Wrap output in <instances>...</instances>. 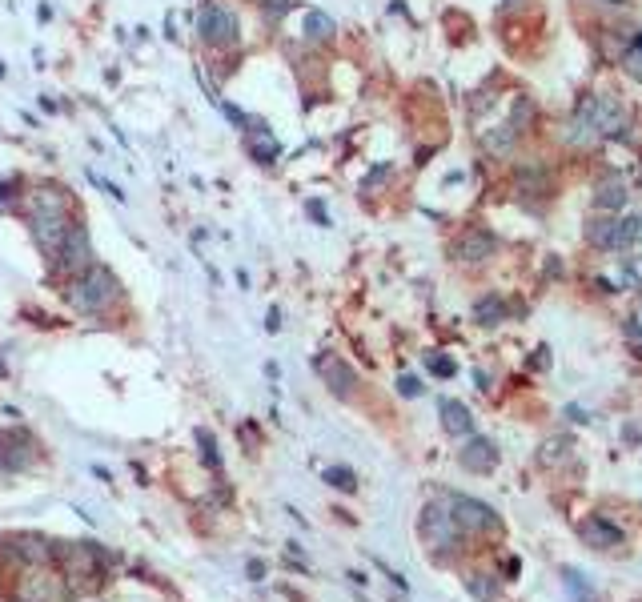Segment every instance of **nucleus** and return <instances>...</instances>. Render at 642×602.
<instances>
[{"label":"nucleus","mask_w":642,"mask_h":602,"mask_svg":"<svg viewBox=\"0 0 642 602\" xmlns=\"http://www.w3.org/2000/svg\"><path fill=\"white\" fill-rule=\"evenodd\" d=\"M25 221H29L33 241H37L49 257H57L65 233L77 225L65 189H33V193L25 197Z\"/></svg>","instance_id":"nucleus-1"},{"label":"nucleus","mask_w":642,"mask_h":602,"mask_svg":"<svg viewBox=\"0 0 642 602\" xmlns=\"http://www.w3.org/2000/svg\"><path fill=\"white\" fill-rule=\"evenodd\" d=\"M69 297H73V306L81 314H101V310H109V301L117 297V277L105 265H89V269L77 273Z\"/></svg>","instance_id":"nucleus-2"},{"label":"nucleus","mask_w":642,"mask_h":602,"mask_svg":"<svg viewBox=\"0 0 642 602\" xmlns=\"http://www.w3.org/2000/svg\"><path fill=\"white\" fill-rule=\"evenodd\" d=\"M197 33L205 45L213 49H237L241 41V21L229 5H221V0H205L201 13H197Z\"/></svg>","instance_id":"nucleus-3"},{"label":"nucleus","mask_w":642,"mask_h":602,"mask_svg":"<svg viewBox=\"0 0 642 602\" xmlns=\"http://www.w3.org/2000/svg\"><path fill=\"white\" fill-rule=\"evenodd\" d=\"M582 105H586L598 137H618V133L626 129V109H622V101H618L614 93H598V97H590V101H582Z\"/></svg>","instance_id":"nucleus-4"},{"label":"nucleus","mask_w":642,"mask_h":602,"mask_svg":"<svg viewBox=\"0 0 642 602\" xmlns=\"http://www.w3.org/2000/svg\"><path fill=\"white\" fill-rule=\"evenodd\" d=\"M586 241L598 245V249H626V245H634V217L630 221H618L614 213L610 217H594L586 225Z\"/></svg>","instance_id":"nucleus-5"},{"label":"nucleus","mask_w":642,"mask_h":602,"mask_svg":"<svg viewBox=\"0 0 642 602\" xmlns=\"http://www.w3.org/2000/svg\"><path fill=\"white\" fill-rule=\"evenodd\" d=\"M494 253H498V237H494L490 229H482V225L466 229V233L454 241V257H458L462 265H482V261H490Z\"/></svg>","instance_id":"nucleus-6"},{"label":"nucleus","mask_w":642,"mask_h":602,"mask_svg":"<svg viewBox=\"0 0 642 602\" xmlns=\"http://www.w3.org/2000/svg\"><path fill=\"white\" fill-rule=\"evenodd\" d=\"M89 265H93L89 233H85V225H73V229L65 233L61 249H57V269H61V273H81V269H89Z\"/></svg>","instance_id":"nucleus-7"},{"label":"nucleus","mask_w":642,"mask_h":602,"mask_svg":"<svg viewBox=\"0 0 642 602\" xmlns=\"http://www.w3.org/2000/svg\"><path fill=\"white\" fill-rule=\"evenodd\" d=\"M578 534H582V542L594 546V550H614V546H622V530H618L610 518H602V514H590V518L578 526Z\"/></svg>","instance_id":"nucleus-8"},{"label":"nucleus","mask_w":642,"mask_h":602,"mask_svg":"<svg viewBox=\"0 0 642 602\" xmlns=\"http://www.w3.org/2000/svg\"><path fill=\"white\" fill-rule=\"evenodd\" d=\"M602 137H598V129H594V121H590V113H586V105H578L574 113H570V121H566V145H574V149H590V145H598Z\"/></svg>","instance_id":"nucleus-9"},{"label":"nucleus","mask_w":642,"mask_h":602,"mask_svg":"<svg viewBox=\"0 0 642 602\" xmlns=\"http://www.w3.org/2000/svg\"><path fill=\"white\" fill-rule=\"evenodd\" d=\"M245 149H249V157H253L257 165H273V161L281 157V145H277V137H273L265 125H257V129L245 133Z\"/></svg>","instance_id":"nucleus-10"},{"label":"nucleus","mask_w":642,"mask_h":602,"mask_svg":"<svg viewBox=\"0 0 642 602\" xmlns=\"http://www.w3.org/2000/svg\"><path fill=\"white\" fill-rule=\"evenodd\" d=\"M594 205H598L602 213H618V209L626 205V185H622L618 177H602V181L594 185Z\"/></svg>","instance_id":"nucleus-11"},{"label":"nucleus","mask_w":642,"mask_h":602,"mask_svg":"<svg viewBox=\"0 0 642 602\" xmlns=\"http://www.w3.org/2000/svg\"><path fill=\"white\" fill-rule=\"evenodd\" d=\"M334 33H338L334 17H326V13H321V9L305 13V37H309L313 45H330V41H334Z\"/></svg>","instance_id":"nucleus-12"},{"label":"nucleus","mask_w":642,"mask_h":602,"mask_svg":"<svg viewBox=\"0 0 642 602\" xmlns=\"http://www.w3.org/2000/svg\"><path fill=\"white\" fill-rule=\"evenodd\" d=\"M514 141H518V133H514L510 125H498V129H490V133L482 137V149H486L490 157H510V153H514Z\"/></svg>","instance_id":"nucleus-13"},{"label":"nucleus","mask_w":642,"mask_h":602,"mask_svg":"<svg viewBox=\"0 0 642 602\" xmlns=\"http://www.w3.org/2000/svg\"><path fill=\"white\" fill-rule=\"evenodd\" d=\"M514 181H518V193H550V177L542 165H522Z\"/></svg>","instance_id":"nucleus-14"},{"label":"nucleus","mask_w":642,"mask_h":602,"mask_svg":"<svg viewBox=\"0 0 642 602\" xmlns=\"http://www.w3.org/2000/svg\"><path fill=\"white\" fill-rule=\"evenodd\" d=\"M462 462H466L470 470H490V466L498 462V454H494V446H490L486 438H478V442H470V446L462 450Z\"/></svg>","instance_id":"nucleus-15"},{"label":"nucleus","mask_w":642,"mask_h":602,"mask_svg":"<svg viewBox=\"0 0 642 602\" xmlns=\"http://www.w3.org/2000/svg\"><path fill=\"white\" fill-rule=\"evenodd\" d=\"M530 121H534V101H530V97H518V101H514V109H510V121H506V125L522 137V133L530 129Z\"/></svg>","instance_id":"nucleus-16"},{"label":"nucleus","mask_w":642,"mask_h":602,"mask_svg":"<svg viewBox=\"0 0 642 602\" xmlns=\"http://www.w3.org/2000/svg\"><path fill=\"white\" fill-rule=\"evenodd\" d=\"M442 418H446V430L450 434H466L470 430V414L462 402H442Z\"/></svg>","instance_id":"nucleus-17"},{"label":"nucleus","mask_w":642,"mask_h":602,"mask_svg":"<svg viewBox=\"0 0 642 602\" xmlns=\"http://www.w3.org/2000/svg\"><path fill=\"white\" fill-rule=\"evenodd\" d=\"M474 314H478V322H482V326H498V322H502V314H506V306H502V297H494V293H490V297H482L478 306H474Z\"/></svg>","instance_id":"nucleus-18"},{"label":"nucleus","mask_w":642,"mask_h":602,"mask_svg":"<svg viewBox=\"0 0 642 602\" xmlns=\"http://www.w3.org/2000/svg\"><path fill=\"white\" fill-rule=\"evenodd\" d=\"M566 590H570V598H574V602H598V598H594V590L586 586V578H582L578 570H566Z\"/></svg>","instance_id":"nucleus-19"},{"label":"nucleus","mask_w":642,"mask_h":602,"mask_svg":"<svg viewBox=\"0 0 642 602\" xmlns=\"http://www.w3.org/2000/svg\"><path fill=\"white\" fill-rule=\"evenodd\" d=\"M570 454V438H550L542 442V462H562Z\"/></svg>","instance_id":"nucleus-20"},{"label":"nucleus","mask_w":642,"mask_h":602,"mask_svg":"<svg viewBox=\"0 0 642 602\" xmlns=\"http://www.w3.org/2000/svg\"><path fill=\"white\" fill-rule=\"evenodd\" d=\"M321 370H326V374L334 378V390H338V394H346V390H350V382H354V378H350V370H346V366H334V362H321Z\"/></svg>","instance_id":"nucleus-21"},{"label":"nucleus","mask_w":642,"mask_h":602,"mask_svg":"<svg viewBox=\"0 0 642 602\" xmlns=\"http://www.w3.org/2000/svg\"><path fill=\"white\" fill-rule=\"evenodd\" d=\"M622 69H626L634 81H642V49H638V45H634V49L622 57Z\"/></svg>","instance_id":"nucleus-22"},{"label":"nucleus","mask_w":642,"mask_h":602,"mask_svg":"<svg viewBox=\"0 0 642 602\" xmlns=\"http://www.w3.org/2000/svg\"><path fill=\"white\" fill-rule=\"evenodd\" d=\"M402 394H406V398H414V394H422V386H418L414 378H402Z\"/></svg>","instance_id":"nucleus-23"},{"label":"nucleus","mask_w":642,"mask_h":602,"mask_svg":"<svg viewBox=\"0 0 642 602\" xmlns=\"http://www.w3.org/2000/svg\"><path fill=\"white\" fill-rule=\"evenodd\" d=\"M634 241H642V217H634Z\"/></svg>","instance_id":"nucleus-24"},{"label":"nucleus","mask_w":642,"mask_h":602,"mask_svg":"<svg viewBox=\"0 0 642 602\" xmlns=\"http://www.w3.org/2000/svg\"><path fill=\"white\" fill-rule=\"evenodd\" d=\"M502 5H506V9H522V5H526V0H502Z\"/></svg>","instance_id":"nucleus-25"},{"label":"nucleus","mask_w":642,"mask_h":602,"mask_svg":"<svg viewBox=\"0 0 642 602\" xmlns=\"http://www.w3.org/2000/svg\"><path fill=\"white\" fill-rule=\"evenodd\" d=\"M634 45H638V49H642V33H638V37H634Z\"/></svg>","instance_id":"nucleus-26"},{"label":"nucleus","mask_w":642,"mask_h":602,"mask_svg":"<svg viewBox=\"0 0 642 602\" xmlns=\"http://www.w3.org/2000/svg\"><path fill=\"white\" fill-rule=\"evenodd\" d=\"M610 5H626V0H610Z\"/></svg>","instance_id":"nucleus-27"}]
</instances>
